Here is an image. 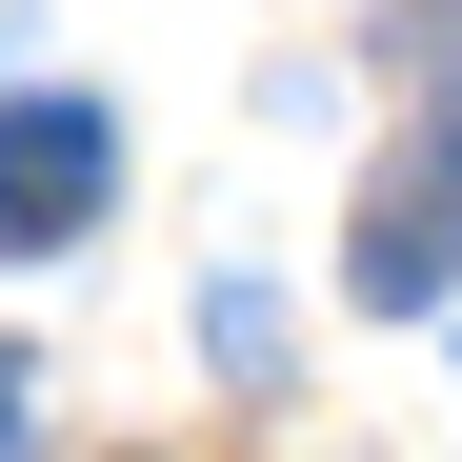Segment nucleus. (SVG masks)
I'll use <instances>...</instances> for the list:
<instances>
[{
  "label": "nucleus",
  "instance_id": "1",
  "mask_svg": "<svg viewBox=\"0 0 462 462\" xmlns=\"http://www.w3.org/2000/svg\"><path fill=\"white\" fill-rule=\"evenodd\" d=\"M81 201H101V121L81 101H21L0 121V242H60Z\"/></svg>",
  "mask_w": 462,
  "mask_h": 462
},
{
  "label": "nucleus",
  "instance_id": "2",
  "mask_svg": "<svg viewBox=\"0 0 462 462\" xmlns=\"http://www.w3.org/2000/svg\"><path fill=\"white\" fill-rule=\"evenodd\" d=\"M0 402H21V382H0ZM0 442H21V422H0Z\"/></svg>",
  "mask_w": 462,
  "mask_h": 462
}]
</instances>
